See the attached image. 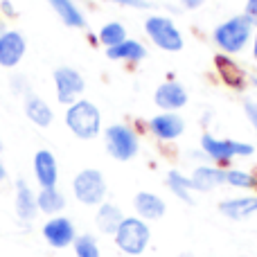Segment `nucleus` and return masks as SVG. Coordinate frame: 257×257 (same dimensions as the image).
<instances>
[{
    "label": "nucleus",
    "instance_id": "6e6552de",
    "mask_svg": "<svg viewBox=\"0 0 257 257\" xmlns=\"http://www.w3.org/2000/svg\"><path fill=\"white\" fill-rule=\"evenodd\" d=\"M201 147H203V151L212 160H221V163L223 160L235 158V156H250L253 154V147L250 145L232 142V140H219V138H212V136H203Z\"/></svg>",
    "mask_w": 257,
    "mask_h": 257
},
{
    "label": "nucleus",
    "instance_id": "c756f323",
    "mask_svg": "<svg viewBox=\"0 0 257 257\" xmlns=\"http://www.w3.org/2000/svg\"><path fill=\"white\" fill-rule=\"evenodd\" d=\"M113 3L128 5V7H147V3H145V0H113Z\"/></svg>",
    "mask_w": 257,
    "mask_h": 257
},
{
    "label": "nucleus",
    "instance_id": "1a4fd4ad",
    "mask_svg": "<svg viewBox=\"0 0 257 257\" xmlns=\"http://www.w3.org/2000/svg\"><path fill=\"white\" fill-rule=\"evenodd\" d=\"M43 237L54 248H66L75 241V226L66 217H54L43 226Z\"/></svg>",
    "mask_w": 257,
    "mask_h": 257
},
{
    "label": "nucleus",
    "instance_id": "7c9ffc66",
    "mask_svg": "<svg viewBox=\"0 0 257 257\" xmlns=\"http://www.w3.org/2000/svg\"><path fill=\"white\" fill-rule=\"evenodd\" d=\"M183 5H185L187 9H196V7L203 5V0H183Z\"/></svg>",
    "mask_w": 257,
    "mask_h": 257
},
{
    "label": "nucleus",
    "instance_id": "9b49d317",
    "mask_svg": "<svg viewBox=\"0 0 257 257\" xmlns=\"http://www.w3.org/2000/svg\"><path fill=\"white\" fill-rule=\"evenodd\" d=\"M156 104L165 111H176L187 104V93L178 81H167L156 90Z\"/></svg>",
    "mask_w": 257,
    "mask_h": 257
},
{
    "label": "nucleus",
    "instance_id": "b1692460",
    "mask_svg": "<svg viewBox=\"0 0 257 257\" xmlns=\"http://www.w3.org/2000/svg\"><path fill=\"white\" fill-rule=\"evenodd\" d=\"M167 187L178 196V199L185 201V203H194V199H192V194H190L192 181H190V178H185L183 174L169 172V174H167Z\"/></svg>",
    "mask_w": 257,
    "mask_h": 257
},
{
    "label": "nucleus",
    "instance_id": "20e7f679",
    "mask_svg": "<svg viewBox=\"0 0 257 257\" xmlns=\"http://www.w3.org/2000/svg\"><path fill=\"white\" fill-rule=\"evenodd\" d=\"M72 190H75V196L79 203L99 205L104 201V196H106V183H104V176L97 169H84V172H79L75 176Z\"/></svg>",
    "mask_w": 257,
    "mask_h": 257
},
{
    "label": "nucleus",
    "instance_id": "f704fd0d",
    "mask_svg": "<svg viewBox=\"0 0 257 257\" xmlns=\"http://www.w3.org/2000/svg\"><path fill=\"white\" fill-rule=\"evenodd\" d=\"M0 36H3V30H0Z\"/></svg>",
    "mask_w": 257,
    "mask_h": 257
},
{
    "label": "nucleus",
    "instance_id": "2f4dec72",
    "mask_svg": "<svg viewBox=\"0 0 257 257\" xmlns=\"http://www.w3.org/2000/svg\"><path fill=\"white\" fill-rule=\"evenodd\" d=\"M5 176H7V172H5V165L3 163H0V181H3V178Z\"/></svg>",
    "mask_w": 257,
    "mask_h": 257
},
{
    "label": "nucleus",
    "instance_id": "a878e982",
    "mask_svg": "<svg viewBox=\"0 0 257 257\" xmlns=\"http://www.w3.org/2000/svg\"><path fill=\"white\" fill-rule=\"evenodd\" d=\"M75 255L77 257H99V246L93 235L75 237Z\"/></svg>",
    "mask_w": 257,
    "mask_h": 257
},
{
    "label": "nucleus",
    "instance_id": "f257e3e1",
    "mask_svg": "<svg viewBox=\"0 0 257 257\" xmlns=\"http://www.w3.org/2000/svg\"><path fill=\"white\" fill-rule=\"evenodd\" d=\"M250 32H253V23H250V18L246 14H241V16H232L230 21L221 23L214 30V41H217V45L223 52L232 54L246 48Z\"/></svg>",
    "mask_w": 257,
    "mask_h": 257
},
{
    "label": "nucleus",
    "instance_id": "f03ea898",
    "mask_svg": "<svg viewBox=\"0 0 257 257\" xmlns=\"http://www.w3.org/2000/svg\"><path fill=\"white\" fill-rule=\"evenodd\" d=\"M66 124L81 140H90L99 133V126H102V117H99L97 106H93L86 99H79L75 102L66 113Z\"/></svg>",
    "mask_w": 257,
    "mask_h": 257
},
{
    "label": "nucleus",
    "instance_id": "5701e85b",
    "mask_svg": "<svg viewBox=\"0 0 257 257\" xmlns=\"http://www.w3.org/2000/svg\"><path fill=\"white\" fill-rule=\"evenodd\" d=\"M217 70H219V77H221L228 86H232V88H241V86H244V72L228 57H217Z\"/></svg>",
    "mask_w": 257,
    "mask_h": 257
},
{
    "label": "nucleus",
    "instance_id": "412c9836",
    "mask_svg": "<svg viewBox=\"0 0 257 257\" xmlns=\"http://www.w3.org/2000/svg\"><path fill=\"white\" fill-rule=\"evenodd\" d=\"M48 3L52 5V9L59 14V18H61L68 27H84L86 25L84 16H81V12L75 7L72 0H48Z\"/></svg>",
    "mask_w": 257,
    "mask_h": 257
},
{
    "label": "nucleus",
    "instance_id": "a211bd4d",
    "mask_svg": "<svg viewBox=\"0 0 257 257\" xmlns=\"http://www.w3.org/2000/svg\"><path fill=\"white\" fill-rule=\"evenodd\" d=\"M95 221H97V228L102 232H106V235H115L117 228H120V223L124 221V217H122V212H120V208H117V205L104 203L102 208L97 210Z\"/></svg>",
    "mask_w": 257,
    "mask_h": 257
},
{
    "label": "nucleus",
    "instance_id": "7ed1b4c3",
    "mask_svg": "<svg viewBox=\"0 0 257 257\" xmlns=\"http://www.w3.org/2000/svg\"><path fill=\"white\" fill-rule=\"evenodd\" d=\"M149 237H151V232H149V228H147V223L142 221V219L128 217L120 223V228H117L115 244L122 253L140 255V253H145L147 244H149Z\"/></svg>",
    "mask_w": 257,
    "mask_h": 257
},
{
    "label": "nucleus",
    "instance_id": "6ab92c4d",
    "mask_svg": "<svg viewBox=\"0 0 257 257\" xmlns=\"http://www.w3.org/2000/svg\"><path fill=\"white\" fill-rule=\"evenodd\" d=\"M25 113H27V117L39 126H50V122H52V108L41 97H36V95H30V97L25 99Z\"/></svg>",
    "mask_w": 257,
    "mask_h": 257
},
{
    "label": "nucleus",
    "instance_id": "c9c22d12",
    "mask_svg": "<svg viewBox=\"0 0 257 257\" xmlns=\"http://www.w3.org/2000/svg\"><path fill=\"white\" fill-rule=\"evenodd\" d=\"M185 257H192V255H185Z\"/></svg>",
    "mask_w": 257,
    "mask_h": 257
},
{
    "label": "nucleus",
    "instance_id": "f8f14e48",
    "mask_svg": "<svg viewBox=\"0 0 257 257\" xmlns=\"http://www.w3.org/2000/svg\"><path fill=\"white\" fill-rule=\"evenodd\" d=\"M149 128L160 140H174V138H178L183 133L185 124H183V120L178 115H174V113H160V115H156L154 120H151Z\"/></svg>",
    "mask_w": 257,
    "mask_h": 257
},
{
    "label": "nucleus",
    "instance_id": "cd10ccee",
    "mask_svg": "<svg viewBox=\"0 0 257 257\" xmlns=\"http://www.w3.org/2000/svg\"><path fill=\"white\" fill-rule=\"evenodd\" d=\"M244 111H246V115H248L250 124L257 128V104H255V102H246V104H244Z\"/></svg>",
    "mask_w": 257,
    "mask_h": 257
},
{
    "label": "nucleus",
    "instance_id": "4468645a",
    "mask_svg": "<svg viewBox=\"0 0 257 257\" xmlns=\"http://www.w3.org/2000/svg\"><path fill=\"white\" fill-rule=\"evenodd\" d=\"M34 174L36 181L41 183V187H54L57 185V163H54V156L50 151H36L34 156Z\"/></svg>",
    "mask_w": 257,
    "mask_h": 257
},
{
    "label": "nucleus",
    "instance_id": "39448f33",
    "mask_svg": "<svg viewBox=\"0 0 257 257\" xmlns=\"http://www.w3.org/2000/svg\"><path fill=\"white\" fill-rule=\"evenodd\" d=\"M147 34L151 36V41H154L158 48L167 50V52H178V50L183 48V36L181 32L176 30V25H174L169 18L165 16H151L149 21H147Z\"/></svg>",
    "mask_w": 257,
    "mask_h": 257
},
{
    "label": "nucleus",
    "instance_id": "dca6fc26",
    "mask_svg": "<svg viewBox=\"0 0 257 257\" xmlns=\"http://www.w3.org/2000/svg\"><path fill=\"white\" fill-rule=\"evenodd\" d=\"M36 210H39V205H36L34 192L30 190V185L25 181H18L16 183V214L23 221H32L36 217Z\"/></svg>",
    "mask_w": 257,
    "mask_h": 257
},
{
    "label": "nucleus",
    "instance_id": "bb28decb",
    "mask_svg": "<svg viewBox=\"0 0 257 257\" xmlns=\"http://www.w3.org/2000/svg\"><path fill=\"white\" fill-rule=\"evenodd\" d=\"M226 183L232 187H244V190H250V187H257V178L253 174L239 172V169H232V172H226Z\"/></svg>",
    "mask_w": 257,
    "mask_h": 257
},
{
    "label": "nucleus",
    "instance_id": "393cba45",
    "mask_svg": "<svg viewBox=\"0 0 257 257\" xmlns=\"http://www.w3.org/2000/svg\"><path fill=\"white\" fill-rule=\"evenodd\" d=\"M126 32L124 27L120 25V23H108V25H104L102 30H99V41H102L106 48H113V45H120L124 39Z\"/></svg>",
    "mask_w": 257,
    "mask_h": 257
},
{
    "label": "nucleus",
    "instance_id": "473e14b6",
    "mask_svg": "<svg viewBox=\"0 0 257 257\" xmlns=\"http://www.w3.org/2000/svg\"><path fill=\"white\" fill-rule=\"evenodd\" d=\"M253 54H255V59H257V34H255V48H253Z\"/></svg>",
    "mask_w": 257,
    "mask_h": 257
},
{
    "label": "nucleus",
    "instance_id": "423d86ee",
    "mask_svg": "<svg viewBox=\"0 0 257 257\" xmlns=\"http://www.w3.org/2000/svg\"><path fill=\"white\" fill-rule=\"evenodd\" d=\"M106 149L115 160H131L138 154V138L124 124H113L106 128Z\"/></svg>",
    "mask_w": 257,
    "mask_h": 257
},
{
    "label": "nucleus",
    "instance_id": "f3484780",
    "mask_svg": "<svg viewBox=\"0 0 257 257\" xmlns=\"http://www.w3.org/2000/svg\"><path fill=\"white\" fill-rule=\"evenodd\" d=\"M192 190H201V192H210L212 187L226 183V172L217 167H199L192 174Z\"/></svg>",
    "mask_w": 257,
    "mask_h": 257
},
{
    "label": "nucleus",
    "instance_id": "ddd939ff",
    "mask_svg": "<svg viewBox=\"0 0 257 257\" xmlns=\"http://www.w3.org/2000/svg\"><path fill=\"white\" fill-rule=\"evenodd\" d=\"M219 212L228 219H248L257 212V196H241V199H228L219 203Z\"/></svg>",
    "mask_w": 257,
    "mask_h": 257
},
{
    "label": "nucleus",
    "instance_id": "72a5a7b5",
    "mask_svg": "<svg viewBox=\"0 0 257 257\" xmlns=\"http://www.w3.org/2000/svg\"><path fill=\"white\" fill-rule=\"evenodd\" d=\"M253 84H255V86H257V77H255V79H253Z\"/></svg>",
    "mask_w": 257,
    "mask_h": 257
},
{
    "label": "nucleus",
    "instance_id": "9d476101",
    "mask_svg": "<svg viewBox=\"0 0 257 257\" xmlns=\"http://www.w3.org/2000/svg\"><path fill=\"white\" fill-rule=\"evenodd\" d=\"M25 54V39L18 32L9 30L0 36V66L14 68Z\"/></svg>",
    "mask_w": 257,
    "mask_h": 257
},
{
    "label": "nucleus",
    "instance_id": "0eeeda50",
    "mask_svg": "<svg viewBox=\"0 0 257 257\" xmlns=\"http://www.w3.org/2000/svg\"><path fill=\"white\" fill-rule=\"evenodd\" d=\"M54 84H57V97L63 104H75V99L84 93V77L75 68H59L54 70Z\"/></svg>",
    "mask_w": 257,
    "mask_h": 257
},
{
    "label": "nucleus",
    "instance_id": "aec40b11",
    "mask_svg": "<svg viewBox=\"0 0 257 257\" xmlns=\"http://www.w3.org/2000/svg\"><path fill=\"white\" fill-rule=\"evenodd\" d=\"M36 205L45 214H57L66 208V199H63V194L57 187H43L39 192V196H36Z\"/></svg>",
    "mask_w": 257,
    "mask_h": 257
},
{
    "label": "nucleus",
    "instance_id": "4be33fe9",
    "mask_svg": "<svg viewBox=\"0 0 257 257\" xmlns=\"http://www.w3.org/2000/svg\"><path fill=\"white\" fill-rule=\"evenodd\" d=\"M106 54L111 59H126V61H140L145 59V48H142L138 41H122L120 45H113L106 50Z\"/></svg>",
    "mask_w": 257,
    "mask_h": 257
},
{
    "label": "nucleus",
    "instance_id": "c85d7f7f",
    "mask_svg": "<svg viewBox=\"0 0 257 257\" xmlns=\"http://www.w3.org/2000/svg\"><path fill=\"white\" fill-rule=\"evenodd\" d=\"M246 16L250 18L253 25H257V0H248L246 3Z\"/></svg>",
    "mask_w": 257,
    "mask_h": 257
},
{
    "label": "nucleus",
    "instance_id": "2eb2a0df",
    "mask_svg": "<svg viewBox=\"0 0 257 257\" xmlns=\"http://www.w3.org/2000/svg\"><path fill=\"white\" fill-rule=\"evenodd\" d=\"M133 205H136L138 214H140L142 219H149V221H156V219H160L165 214V201L160 199V196L151 194V192H140V194H136Z\"/></svg>",
    "mask_w": 257,
    "mask_h": 257
}]
</instances>
